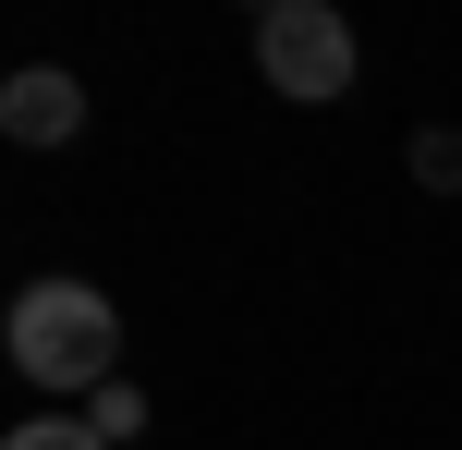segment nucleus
Here are the masks:
<instances>
[{
    "label": "nucleus",
    "mask_w": 462,
    "mask_h": 450,
    "mask_svg": "<svg viewBox=\"0 0 462 450\" xmlns=\"http://www.w3.org/2000/svg\"><path fill=\"white\" fill-rule=\"evenodd\" d=\"M13 365L37 390H110V365H122V305L97 280H24L13 292Z\"/></svg>",
    "instance_id": "f257e3e1"
},
{
    "label": "nucleus",
    "mask_w": 462,
    "mask_h": 450,
    "mask_svg": "<svg viewBox=\"0 0 462 450\" xmlns=\"http://www.w3.org/2000/svg\"><path fill=\"white\" fill-rule=\"evenodd\" d=\"M414 183H439V195H462V134L439 122V134H414Z\"/></svg>",
    "instance_id": "39448f33"
},
{
    "label": "nucleus",
    "mask_w": 462,
    "mask_h": 450,
    "mask_svg": "<svg viewBox=\"0 0 462 450\" xmlns=\"http://www.w3.org/2000/svg\"><path fill=\"white\" fill-rule=\"evenodd\" d=\"M255 73L292 110H328V97H353V24L328 0H268L255 13Z\"/></svg>",
    "instance_id": "f03ea898"
},
{
    "label": "nucleus",
    "mask_w": 462,
    "mask_h": 450,
    "mask_svg": "<svg viewBox=\"0 0 462 450\" xmlns=\"http://www.w3.org/2000/svg\"><path fill=\"white\" fill-rule=\"evenodd\" d=\"M0 134L13 146H73L86 134V86H73L61 61H24L13 86H0Z\"/></svg>",
    "instance_id": "7ed1b4c3"
},
{
    "label": "nucleus",
    "mask_w": 462,
    "mask_h": 450,
    "mask_svg": "<svg viewBox=\"0 0 462 450\" xmlns=\"http://www.w3.org/2000/svg\"><path fill=\"white\" fill-rule=\"evenodd\" d=\"M0 450H110V438H97L86 414H37V427H13Z\"/></svg>",
    "instance_id": "20e7f679"
},
{
    "label": "nucleus",
    "mask_w": 462,
    "mask_h": 450,
    "mask_svg": "<svg viewBox=\"0 0 462 450\" xmlns=\"http://www.w3.org/2000/svg\"><path fill=\"white\" fill-rule=\"evenodd\" d=\"M86 427H97V438H134V427H146V390H97Z\"/></svg>",
    "instance_id": "423d86ee"
}]
</instances>
